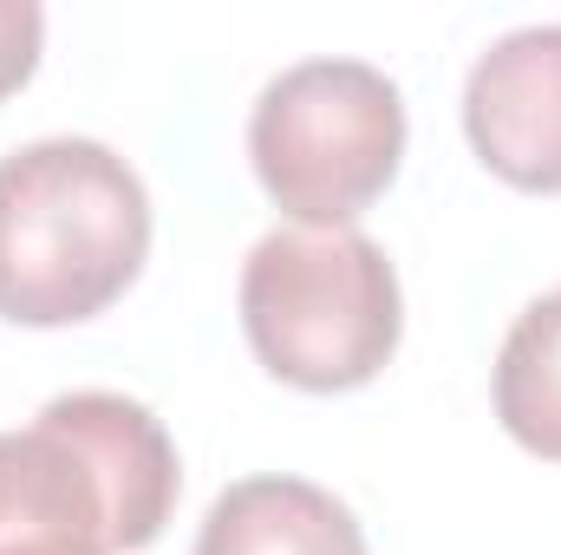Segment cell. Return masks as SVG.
<instances>
[{"label":"cell","mask_w":561,"mask_h":555,"mask_svg":"<svg viewBox=\"0 0 561 555\" xmlns=\"http://www.w3.org/2000/svg\"><path fill=\"white\" fill-rule=\"evenodd\" d=\"M405 157V99L366 59H300L249 112V163L294 229H353Z\"/></svg>","instance_id":"obj_3"},{"label":"cell","mask_w":561,"mask_h":555,"mask_svg":"<svg viewBox=\"0 0 561 555\" xmlns=\"http://www.w3.org/2000/svg\"><path fill=\"white\" fill-rule=\"evenodd\" d=\"M53 406L79 424V438L92 444V457L112 484L118 550H150L176 510V490H183V464H176L163 418L125 393H59Z\"/></svg>","instance_id":"obj_6"},{"label":"cell","mask_w":561,"mask_h":555,"mask_svg":"<svg viewBox=\"0 0 561 555\" xmlns=\"http://www.w3.org/2000/svg\"><path fill=\"white\" fill-rule=\"evenodd\" d=\"M39 46H46V13L33 0H0V99L33 79Z\"/></svg>","instance_id":"obj_9"},{"label":"cell","mask_w":561,"mask_h":555,"mask_svg":"<svg viewBox=\"0 0 561 555\" xmlns=\"http://www.w3.org/2000/svg\"><path fill=\"white\" fill-rule=\"evenodd\" d=\"M0 555H125L112 484L53 399L26 431H0Z\"/></svg>","instance_id":"obj_4"},{"label":"cell","mask_w":561,"mask_h":555,"mask_svg":"<svg viewBox=\"0 0 561 555\" xmlns=\"http://www.w3.org/2000/svg\"><path fill=\"white\" fill-rule=\"evenodd\" d=\"M463 138L516 190L561 196V20L516 26L463 79Z\"/></svg>","instance_id":"obj_5"},{"label":"cell","mask_w":561,"mask_h":555,"mask_svg":"<svg viewBox=\"0 0 561 555\" xmlns=\"http://www.w3.org/2000/svg\"><path fill=\"white\" fill-rule=\"evenodd\" d=\"M242 333L300 393H353L386 373L405 333L392 256L366 229H268L242 262Z\"/></svg>","instance_id":"obj_2"},{"label":"cell","mask_w":561,"mask_h":555,"mask_svg":"<svg viewBox=\"0 0 561 555\" xmlns=\"http://www.w3.org/2000/svg\"><path fill=\"white\" fill-rule=\"evenodd\" d=\"M490 399L503 431L561 464V287H549L542 301H529L516 314V327L503 333L496 373H490Z\"/></svg>","instance_id":"obj_8"},{"label":"cell","mask_w":561,"mask_h":555,"mask_svg":"<svg viewBox=\"0 0 561 555\" xmlns=\"http://www.w3.org/2000/svg\"><path fill=\"white\" fill-rule=\"evenodd\" d=\"M150 256L144 177L99 138H39L0 157V320L79 327Z\"/></svg>","instance_id":"obj_1"},{"label":"cell","mask_w":561,"mask_h":555,"mask_svg":"<svg viewBox=\"0 0 561 555\" xmlns=\"http://www.w3.org/2000/svg\"><path fill=\"white\" fill-rule=\"evenodd\" d=\"M196 555H366V530L333 490L268 471L209 503Z\"/></svg>","instance_id":"obj_7"}]
</instances>
